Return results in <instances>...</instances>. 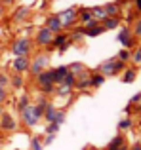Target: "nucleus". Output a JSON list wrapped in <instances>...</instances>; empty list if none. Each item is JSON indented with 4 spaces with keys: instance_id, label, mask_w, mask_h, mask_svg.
Returning a JSON list of instances; mask_svg holds the SVG:
<instances>
[{
    "instance_id": "dca6fc26",
    "label": "nucleus",
    "mask_w": 141,
    "mask_h": 150,
    "mask_svg": "<svg viewBox=\"0 0 141 150\" xmlns=\"http://www.w3.org/2000/svg\"><path fill=\"white\" fill-rule=\"evenodd\" d=\"M65 42H67V36H65V34H59V33H57V36H53L52 44L61 46V50H65V48H67V44H65Z\"/></svg>"
},
{
    "instance_id": "bb28decb",
    "label": "nucleus",
    "mask_w": 141,
    "mask_h": 150,
    "mask_svg": "<svg viewBox=\"0 0 141 150\" xmlns=\"http://www.w3.org/2000/svg\"><path fill=\"white\" fill-rule=\"evenodd\" d=\"M70 89H73V88H69V86H65V84H59L57 93H59V95H67V93H70Z\"/></svg>"
},
{
    "instance_id": "393cba45",
    "label": "nucleus",
    "mask_w": 141,
    "mask_h": 150,
    "mask_svg": "<svg viewBox=\"0 0 141 150\" xmlns=\"http://www.w3.org/2000/svg\"><path fill=\"white\" fill-rule=\"evenodd\" d=\"M27 105H29V97H27V95H23L21 99H19V103H17V108H19V112H21V110L25 108Z\"/></svg>"
},
{
    "instance_id": "412c9836",
    "label": "nucleus",
    "mask_w": 141,
    "mask_h": 150,
    "mask_svg": "<svg viewBox=\"0 0 141 150\" xmlns=\"http://www.w3.org/2000/svg\"><path fill=\"white\" fill-rule=\"evenodd\" d=\"M80 19L84 23H90V21H93V15H92V11L90 10H82V13H80Z\"/></svg>"
},
{
    "instance_id": "1a4fd4ad",
    "label": "nucleus",
    "mask_w": 141,
    "mask_h": 150,
    "mask_svg": "<svg viewBox=\"0 0 141 150\" xmlns=\"http://www.w3.org/2000/svg\"><path fill=\"white\" fill-rule=\"evenodd\" d=\"M46 27H48L53 34H57V33H61V30H63V25H61V21H59V17H57V15H52V17L46 21Z\"/></svg>"
},
{
    "instance_id": "f8f14e48",
    "label": "nucleus",
    "mask_w": 141,
    "mask_h": 150,
    "mask_svg": "<svg viewBox=\"0 0 141 150\" xmlns=\"http://www.w3.org/2000/svg\"><path fill=\"white\" fill-rule=\"evenodd\" d=\"M0 125H2V129H15V120L10 114H4L2 120H0Z\"/></svg>"
},
{
    "instance_id": "c756f323",
    "label": "nucleus",
    "mask_w": 141,
    "mask_h": 150,
    "mask_svg": "<svg viewBox=\"0 0 141 150\" xmlns=\"http://www.w3.org/2000/svg\"><path fill=\"white\" fill-rule=\"evenodd\" d=\"M134 34L141 38V19H137V21H135V25H134Z\"/></svg>"
},
{
    "instance_id": "ddd939ff",
    "label": "nucleus",
    "mask_w": 141,
    "mask_h": 150,
    "mask_svg": "<svg viewBox=\"0 0 141 150\" xmlns=\"http://www.w3.org/2000/svg\"><path fill=\"white\" fill-rule=\"evenodd\" d=\"M56 112H57L56 106H53L52 103H48V105H46V110H44V114H42V116H44V118H46V122L50 124V122H53V118H56Z\"/></svg>"
},
{
    "instance_id": "c85d7f7f",
    "label": "nucleus",
    "mask_w": 141,
    "mask_h": 150,
    "mask_svg": "<svg viewBox=\"0 0 141 150\" xmlns=\"http://www.w3.org/2000/svg\"><path fill=\"white\" fill-rule=\"evenodd\" d=\"M11 84H14V88H21V86H23L21 76H19V74H17V76H14V78H11Z\"/></svg>"
},
{
    "instance_id": "9b49d317",
    "label": "nucleus",
    "mask_w": 141,
    "mask_h": 150,
    "mask_svg": "<svg viewBox=\"0 0 141 150\" xmlns=\"http://www.w3.org/2000/svg\"><path fill=\"white\" fill-rule=\"evenodd\" d=\"M67 72H69V67H57V69H53L52 70L53 82H56V84H61V82H63V78L67 76Z\"/></svg>"
},
{
    "instance_id": "9d476101",
    "label": "nucleus",
    "mask_w": 141,
    "mask_h": 150,
    "mask_svg": "<svg viewBox=\"0 0 141 150\" xmlns=\"http://www.w3.org/2000/svg\"><path fill=\"white\" fill-rule=\"evenodd\" d=\"M118 42H122V46L124 48H132V30L130 29H122L118 33Z\"/></svg>"
},
{
    "instance_id": "2f4dec72",
    "label": "nucleus",
    "mask_w": 141,
    "mask_h": 150,
    "mask_svg": "<svg viewBox=\"0 0 141 150\" xmlns=\"http://www.w3.org/2000/svg\"><path fill=\"white\" fill-rule=\"evenodd\" d=\"M6 97H8L6 89H4V86H0V103H4V101H6Z\"/></svg>"
},
{
    "instance_id": "6ab92c4d",
    "label": "nucleus",
    "mask_w": 141,
    "mask_h": 150,
    "mask_svg": "<svg viewBox=\"0 0 141 150\" xmlns=\"http://www.w3.org/2000/svg\"><path fill=\"white\" fill-rule=\"evenodd\" d=\"M103 10H105V13H107V15H113V17L118 15V6H116V4H107Z\"/></svg>"
},
{
    "instance_id": "b1692460",
    "label": "nucleus",
    "mask_w": 141,
    "mask_h": 150,
    "mask_svg": "<svg viewBox=\"0 0 141 150\" xmlns=\"http://www.w3.org/2000/svg\"><path fill=\"white\" fill-rule=\"evenodd\" d=\"M130 57H132V61H134L135 65H139V63H141V48H137V50L134 51V53L130 55Z\"/></svg>"
},
{
    "instance_id": "39448f33",
    "label": "nucleus",
    "mask_w": 141,
    "mask_h": 150,
    "mask_svg": "<svg viewBox=\"0 0 141 150\" xmlns=\"http://www.w3.org/2000/svg\"><path fill=\"white\" fill-rule=\"evenodd\" d=\"M57 17H59V21H61V25H63V29H67V27H70L73 23H76L78 11L74 10V8H69V10H63L61 13H57Z\"/></svg>"
},
{
    "instance_id": "0eeeda50",
    "label": "nucleus",
    "mask_w": 141,
    "mask_h": 150,
    "mask_svg": "<svg viewBox=\"0 0 141 150\" xmlns=\"http://www.w3.org/2000/svg\"><path fill=\"white\" fill-rule=\"evenodd\" d=\"M52 40H53V33L48 29V27H44V29L38 30V34H36V44L38 46H50Z\"/></svg>"
},
{
    "instance_id": "e433bc0d",
    "label": "nucleus",
    "mask_w": 141,
    "mask_h": 150,
    "mask_svg": "<svg viewBox=\"0 0 141 150\" xmlns=\"http://www.w3.org/2000/svg\"><path fill=\"white\" fill-rule=\"evenodd\" d=\"M137 6H139V10H141V0H137Z\"/></svg>"
},
{
    "instance_id": "7ed1b4c3",
    "label": "nucleus",
    "mask_w": 141,
    "mask_h": 150,
    "mask_svg": "<svg viewBox=\"0 0 141 150\" xmlns=\"http://www.w3.org/2000/svg\"><path fill=\"white\" fill-rule=\"evenodd\" d=\"M124 63L118 61V59H111V61H105L99 65V74H103V76H113V74H116L118 70H122Z\"/></svg>"
},
{
    "instance_id": "4c0bfd02",
    "label": "nucleus",
    "mask_w": 141,
    "mask_h": 150,
    "mask_svg": "<svg viewBox=\"0 0 141 150\" xmlns=\"http://www.w3.org/2000/svg\"><path fill=\"white\" fill-rule=\"evenodd\" d=\"M6 2H8V4H11V2H14V0H6Z\"/></svg>"
},
{
    "instance_id": "a211bd4d",
    "label": "nucleus",
    "mask_w": 141,
    "mask_h": 150,
    "mask_svg": "<svg viewBox=\"0 0 141 150\" xmlns=\"http://www.w3.org/2000/svg\"><path fill=\"white\" fill-rule=\"evenodd\" d=\"M124 76H122V82L124 84H130V82H134L135 80V70L134 69H128V70H124Z\"/></svg>"
},
{
    "instance_id": "4468645a",
    "label": "nucleus",
    "mask_w": 141,
    "mask_h": 150,
    "mask_svg": "<svg viewBox=\"0 0 141 150\" xmlns=\"http://www.w3.org/2000/svg\"><path fill=\"white\" fill-rule=\"evenodd\" d=\"M103 27H105V30L116 29V27H118V17H113V15H107V17L103 19Z\"/></svg>"
},
{
    "instance_id": "a878e982",
    "label": "nucleus",
    "mask_w": 141,
    "mask_h": 150,
    "mask_svg": "<svg viewBox=\"0 0 141 150\" xmlns=\"http://www.w3.org/2000/svg\"><path fill=\"white\" fill-rule=\"evenodd\" d=\"M31 148H33V150H42V143H40L38 137H34V139L31 141Z\"/></svg>"
},
{
    "instance_id": "423d86ee",
    "label": "nucleus",
    "mask_w": 141,
    "mask_h": 150,
    "mask_svg": "<svg viewBox=\"0 0 141 150\" xmlns=\"http://www.w3.org/2000/svg\"><path fill=\"white\" fill-rule=\"evenodd\" d=\"M46 65H48V55H36V59H34L33 63H31V67H29V70L33 74H38V72H42V70L46 69Z\"/></svg>"
},
{
    "instance_id": "f257e3e1",
    "label": "nucleus",
    "mask_w": 141,
    "mask_h": 150,
    "mask_svg": "<svg viewBox=\"0 0 141 150\" xmlns=\"http://www.w3.org/2000/svg\"><path fill=\"white\" fill-rule=\"evenodd\" d=\"M21 120L27 127H34V125L38 124V120H40V114L36 112V108H34L33 105H27L25 108L21 110Z\"/></svg>"
},
{
    "instance_id": "20e7f679",
    "label": "nucleus",
    "mask_w": 141,
    "mask_h": 150,
    "mask_svg": "<svg viewBox=\"0 0 141 150\" xmlns=\"http://www.w3.org/2000/svg\"><path fill=\"white\" fill-rule=\"evenodd\" d=\"M11 51L17 57H27L31 53V40L29 38H17V40L11 44Z\"/></svg>"
},
{
    "instance_id": "7c9ffc66",
    "label": "nucleus",
    "mask_w": 141,
    "mask_h": 150,
    "mask_svg": "<svg viewBox=\"0 0 141 150\" xmlns=\"http://www.w3.org/2000/svg\"><path fill=\"white\" fill-rule=\"evenodd\" d=\"M57 129H59V124H56V122H50V125H48V133H56Z\"/></svg>"
},
{
    "instance_id": "72a5a7b5",
    "label": "nucleus",
    "mask_w": 141,
    "mask_h": 150,
    "mask_svg": "<svg viewBox=\"0 0 141 150\" xmlns=\"http://www.w3.org/2000/svg\"><path fill=\"white\" fill-rule=\"evenodd\" d=\"M53 137H56V133H50V135L46 137V144H50V143H52V141H53Z\"/></svg>"
},
{
    "instance_id": "cd10ccee",
    "label": "nucleus",
    "mask_w": 141,
    "mask_h": 150,
    "mask_svg": "<svg viewBox=\"0 0 141 150\" xmlns=\"http://www.w3.org/2000/svg\"><path fill=\"white\" fill-rule=\"evenodd\" d=\"M53 122L61 125V124H63V122H65V114L61 112V110H59V112H56V118H53Z\"/></svg>"
},
{
    "instance_id": "58836bf2",
    "label": "nucleus",
    "mask_w": 141,
    "mask_h": 150,
    "mask_svg": "<svg viewBox=\"0 0 141 150\" xmlns=\"http://www.w3.org/2000/svg\"><path fill=\"white\" fill-rule=\"evenodd\" d=\"M0 116H2V106H0Z\"/></svg>"
},
{
    "instance_id": "f03ea898",
    "label": "nucleus",
    "mask_w": 141,
    "mask_h": 150,
    "mask_svg": "<svg viewBox=\"0 0 141 150\" xmlns=\"http://www.w3.org/2000/svg\"><path fill=\"white\" fill-rule=\"evenodd\" d=\"M36 78H38V86H40V89H42L44 93L53 91V86H56V82H53L52 70H42V72L36 74Z\"/></svg>"
},
{
    "instance_id": "f3484780",
    "label": "nucleus",
    "mask_w": 141,
    "mask_h": 150,
    "mask_svg": "<svg viewBox=\"0 0 141 150\" xmlns=\"http://www.w3.org/2000/svg\"><path fill=\"white\" fill-rule=\"evenodd\" d=\"M92 15H93V19H95V21H99V19L103 21V19L107 17V13H105L103 8H93V10H92Z\"/></svg>"
},
{
    "instance_id": "6e6552de",
    "label": "nucleus",
    "mask_w": 141,
    "mask_h": 150,
    "mask_svg": "<svg viewBox=\"0 0 141 150\" xmlns=\"http://www.w3.org/2000/svg\"><path fill=\"white\" fill-rule=\"evenodd\" d=\"M29 67H31L29 57H15V59H14V70H15L17 74L27 72V70H29Z\"/></svg>"
},
{
    "instance_id": "c9c22d12",
    "label": "nucleus",
    "mask_w": 141,
    "mask_h": 150,
    "mask_svg": "<svg viewBox=\"0 0 141 150\" xmlns=\"http://www.w3.org/2000/svg\"><path fill=\"white\" fill-rule=\"evenodd\" d=\"M132 150H141V144H135V146L132 148Z\"/></svg>"
},
{
    "instance_id": "4be33fe9",
    "label": "nucleus",
    "mask_w": 141,
    "mask_h": 150,
    "mask_svg": "<svg viewBox=\"0 0 141 150\" xmlns=\"http://www.w3.org/2000/svg\"><path fill=\"white\" fill-rule=\"evenodd\" d=\"M130 51H128V48H124V50H120L118 51V61H122V63H126L128 59H130Z\"/></svg>"
},
{
    "instance_id": "2eb2a0df",
    "label": "nucleus",
    "mask_w": 141,
    "mask_h": 150,
    "mask_svg": "<svg viewBox=\"0 0 141 150\" xmlns=\"http://www.w3.org/2000/svg\"><path fill=\"white\" fill-rule=\"evenodd\" d=\"M122 137H116V139H113V143L111 144H109V150H126V146H124V144H122Z\"/></svg>"
},
{
    "instance_id": "5701e85b",
    "label": "nucleus",
    "mask_w": 141,
    "mask_h": 150,
    "mask_svg": "<svg viewBox=\"0 0 141 150\" xmlns=\"http://www.w3.org/2000/svg\"><path fill=\"white\" fill-rule=\"evenodd\" d=\"M46 105H48V101H46V99H40V101H38V105L34 106V108H36V112L40 114V118H42V114H44V110H46Z\"/></svg>"
},
{
    "instance_id": "473e14b6",
    "label": "nucleus",
    "mask_w": 141,
    "mask_h": 150,
    "mask_svg": "<svg viewBox=\"0 0 141 150\" xmlns=\"http://www.w3.org/2000/svg\"><path fill=\"white\" fill-rule=\"evenodd\" d=\"M6 84H8V76L0 74V86H6Z\"/></svg>"
},
{
    "instance_id": "aec40b11",
    "label": "nucleus",
    "mask_w": 141,
    "mask_h": 150,
    "mask_svg": "<svg viewBox=\"0 0 141 150\" xmlns=\"http://www.w3.org/2000/svg\"><path fill=\"white\" fill-rule=\"evenodd\" d=\"M103 82H105V76H103V74H95V76L92 78V82H90V84H92L93 88H97V86H101Z\"/></svg>"
},
{
    "instance_id": "f704fd0d",
    "label": "nucleus",
    "mask_w": 141,
    "mask_h": 150,
    "mask_svg": "<svg viewBox=\"0 0 141 150\" xmlns=\"http://www.w3.org/2000/svg\"><path fill=\"white\" fill-rule=\"evenodd\" d=\"M130 125V120H124V122H120V127H128Z\"/></svg>"
}]
</instances>
